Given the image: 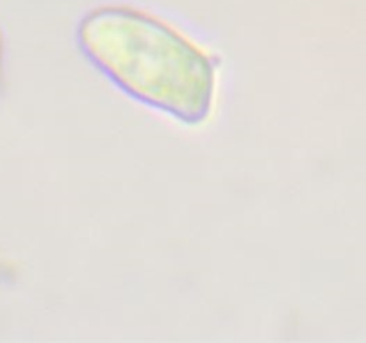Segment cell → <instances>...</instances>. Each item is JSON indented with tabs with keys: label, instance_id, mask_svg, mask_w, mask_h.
Here are the masks:
<instances>
[{
	"label": "cell",
	"instance_id": "1",
	"mask_svg": "<svg viewBox=\"0 0 366 343\" xmlns=\"http://www.w3.org/2000/svg\"><path fill=\"white\" fill-rule=\"evenodd\" d=\"M82 52L132 99L186 124L209 116L214 70L192 41L143 13L106 7L79 29Z\"/></svg>",
	"mask_w": 366,
	"mask_h": 343
}]
</instances>
